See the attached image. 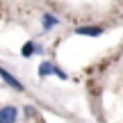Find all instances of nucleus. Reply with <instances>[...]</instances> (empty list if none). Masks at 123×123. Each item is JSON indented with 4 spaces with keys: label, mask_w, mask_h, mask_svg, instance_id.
<instances>
[{
    "label": "nucleus",
    "mask_w": 123,
    "mask_h": 123,
    "mask_svg": "<svg viewBox=\"0 0 123 123\" xmlns=\"http://www.w3.org/2000/svg\"><path fill=\"white\" fill-rule=\"evenodd\" d=\"M18 116H21L18 107H14V105H2L0 107V123H16Z\"/></svg>",
    "instance_id": "nucleus-1"
},
{
    "label": "nucleus",
    "mask_w": 123,
    "mask_h": 123,
    "mask_svg": "<svg viewBox=\"0 0 123 123\" xmlns=\"http://www.w3.org/2000/svg\"><path fill=\"white\" fill-rule=\"evenodd\" d=\"M0 78H2V82L5 84H9L12 89H16V91H25V84L21 82V80L16 78V75H12L5 66H0Z\"/></svg>",
    "instance_id": "nucleus-2"
},
{
    "label": "nucleus",
    "mask_w": 123,
    "mask_h": 123,
    "mask_svg": "<svg viewBox=\"0 0 123 123\" xmlns=\"http://www.w3.org/2000/svg\"><path fill=\"white\" fill-rule=\"evenodd\" d=\"M103 32L105 30L100 25H80V27H75V34H80V37H100Z\"/></svg>",
    "instance_id": "nucleus-3"
},
{
    "label": "nucleus",
    "mask_w": 123,
    "mask_h": 123,
    "mask_svg": "<svg viewBox=\"0 0 123 123\" xmlns=\"http://www.w3.org/2000/svg\"><path fill=\"white\" fill-rule=\"evenodd\" d=\"M34 53H41V46L37 43L34 39H27L25 43H23V48H21V55H23V57L27 59V57H32Z\"/></svg>",
    "instance_id": "nucleus-4"
},
{
    "label": "nucleus",
    "mask_w": 123,
    "mask_h": 123,
    "mask_svg": "<svg viewBox=\"0 0 123 123\" xmlns=\"http://www.w3.org/2000/svg\"><path fill=\"white\" fill-rule=\"evenodd\" d=\"M59 23H62V21L55 16V14H43V16H41V27H43L46 32H48V30H53V27H57Z\"/></svg>",
    "instance_id": "nucleus-5"
},
{
    "label": "nucleus",
    "mask_w": 123,
    "mask_h": 123,
    "mask_svg": "<svg viewBox=\"0 0 123 123\" xmlns=\"http://www.w3.org/2000/svg\"><path fill=\"white\" fill-rule=\"evenodd\" d=\"M53 71H55V62L43 59L39 64V78H48V75H53Z\"/></svg>",
    "instance_id": "nucleus-6"
},
{
    "label": "nucleus",
    "mask_w": 123,
    "mask_h": 123,
    "mask_svg": "<svg viewBox=\"0 0 123 123\" xmlns=\"http://www.w3.org/2000/svg\"><path fill=\"white\" fill-rule=\"evenodd\" d=\"M53 75H57L59 80H68V73H64V71H62L57 64H55V71H53Z\"/></svg>",
    "instance_id": "nucleus-7"
},
{
    "label": "nucleus",
    "mask_w": 123,
    "mask_h": 123,
    "mask_svg": "<svg viewBox=\"0 0 123 123\" xmlns=\"http://www.w3.org/2000/svg\"><path fill=\"white\" fill-rule=\"evenodd\" d=\"M25 114H27V116H32V114H34V107L27 105V107H25Z\"/></svg>",
    "instance_id": "nucleus-8"
}]
</instances>
